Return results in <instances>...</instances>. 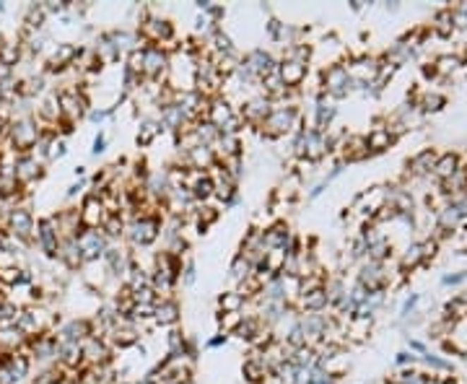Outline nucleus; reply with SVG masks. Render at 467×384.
<instances>
[{"instance_id": "obj_1", "label": "nucleus", "mask_w": 467, "mask_h": 384, "mask_svg": "<svg viewBox=\"0 0 467 384\" xmlns=\"http://www.w3.org/2000/svg\"><path fill=\"white\" fill-rule=\"evenodd\" d=\"M304 76V65L301 63H289L286 68L281 71V78H283V83H296L298 78Z\"/></svg>"}, {"instance_id": "obj_2", "label": "nucleus", "mask_w": 467, "mask_h": 384, "mask_svg": "<svg viewBox=\"0 0 467 384\" xmlns=\"http://www.w3.org/2000/svg\"><path fill=\"white\" fill-rule=\"evenodd\" d=\"M174 317H177V309L171 304H164V306H159V320H164V322H174Z\"/></svg>"}]
</instances>
